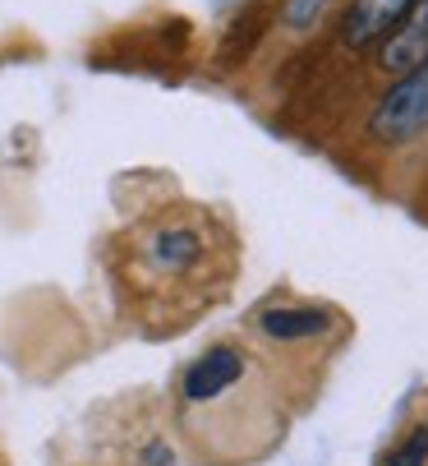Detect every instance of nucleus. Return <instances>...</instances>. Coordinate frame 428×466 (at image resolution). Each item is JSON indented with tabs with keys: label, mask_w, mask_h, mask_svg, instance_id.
I'll return each mask as SVG.
<instances>
[{
	"label": "nucleus",
	"mask_w": 428,
	"mask_h": 466,
	"mask_svg": "<svg viewBox=\"0 0 428 466\" xmlns=\"http://www.w3.org/2000/svg\"><path fill=\"white\" fill-rule=\"evenodd\" d=\"M285 411L281 374L240 342H217L180 374V430L194 452L212 466L263 461L281 448Z\"/></svg>",
	"instance_id": "1"
},
{
	"label": "nucleus",
	"mask_w": 428,
	"mask_h": 466,
	"mask_svg": "<svg viewBox=\"0 0 428 466\" xmlns=\"http://www.w3.org/2000/svg\"><path fill=\"white\" fill-rule=\"evenodd\" d=\"M428 129V60L414 65L410 75H401L373 106L369 116V135L387 148H401L410 139H419Z\"/></svg>",
	"instance_id": "2"
},
{
	"label": "nucleus",
	"mask_w": 428,
	"mask_h": 466,
	"mask_svg": "<svg viewBox=\"0 0 428 466\" xmlns=\"http://www.w3.org/2000/svg\"><path fill=\"white\" fill-rule=\"evenodd\" d=\"M254 332L276 351H285V347H314V342L336 338L341 319L318 305H267L254 314Z\"/></svg>",
	"instance_id": "3"
},
{
	"label": "nucleus",
	"mask_w": 428,
	"mask_h": 466,
	"mask_svg": "<svg viewBox=\"0 0 428 466\" xmlns=\"http://www.w3.org/2000/svg\"><path fill=\"white\" fill-rule=\"evenodd\" d=\"M203 254H207V240H203V231L194 222H166V227H157L148 240H143V249H138V258L148 263L157 278H184V273H194L198 263H203Z\"/></svg>",
	"instance_id": "4"
},
{
	"label": "nucleus",
	"mask_w": 428,
	"mask_h": 466,
	"mask_svg": "<svg viewBox=\"0 0 428 466\" xmlns=\"http://www.w3.org/2000/svg\"><path fill=\"white\" fill-rule=\"evenodd\" d=\"M423 60H428V0H414L405 19L378 42V70L387 79H401Z\"/></svg>",
	"instance_id": "5"
},
{
	"label": "nucleus",
	"mask_w": 428,
	"mask_h": 466,
	"mask_svg": "<svg viewBox=\"0 0 428 466\" xmlns=\"http://www.w3.org/2000/svg\"><path fill=\"white\" fill-rule=\"evenodd\" d=\"M414 0H350L345 5V19H341V42L354 46V51H369L378 46L401 19Z\"/></svg>",
	"instance_id": "6"
},
{
	"label": "nucleus",
	"mask_w": 428,
	"mask_h": 466,
	"mask_svg": "<svg viewBox=\"0 0 428 466\" xmlns=\"http://www.w3.org/2000/svg\"><path fill=\"white\" fill-rule=\"evenodd\" d=\"M378 466H428V397L414 407V416L396 430V439L383 448Z\"/></svg>",
	"instance_id": "7"
},
{
	"label": "nucleus",
	"mask_w": 428,
	"mask_h": 466,
	"mask_svg": "<svg viewBox=\"0 0 428 466\" xmlns=\"http://www.w3.org/2000/svg\"><path fill=\"white\" fill-rule=\"evenodd\" d=\"M323 10H327V0H285L281 19H285V28H291V33H309L323 19Z\"/></svg>",
	"instance_id": "8"
}]
</instances>
